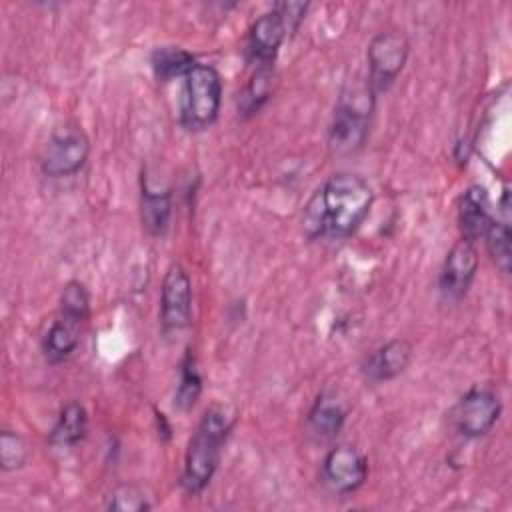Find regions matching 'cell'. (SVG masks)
I'll return each mask as SVG.
<instances>
[{"instance_id": "d6986e66", "label": "cell", "mask_w": 512, "mask_h": 512, "mask_svg": "<svg viewBox=\"0 0 512 512\" xmlns=\"http://www.w3.org/2000/svg\"><path fill=\"white\" fill-rule=\"evenodd\" d=\"M194 64H196V58L188 50L178 48V46L156 48L150 56L152 72L160 82L184 78L192 70Z\"/></svg>"}, {"instance_id": "52a82bcc", "label": "cell", "mask_w": 512, "mask_h": 512, "mask_svg": "<svg viewBox=\"0 0 512 512\" xmlns=\"http://www.w3.org/2000/svg\"><path fill=\"white\" fill-rule=\"evenodd\" d=\"M192 320V282L180 264H170L160 288V326L166 336L180 334Z\"/></svg>"}, {"instance_id": "4fadbf2b", "label": "cell", "mask_w": 512, "mask_h": 512, "mask_svg": "<svg viewBox=\"0 0 512 512\" xmlns=\"http://www.w3.org/2000/svg\"><path fill=\"white\" fill-rule=\"evenodd\" d=\"M492 220L494 216L490 212V198L486 190L480 186H470L458 202V226L462 240L474 244L478 238H484Z\"/></svg>"}, {"instance_id": "8992f818", "label": "cell", "mask_w": 512, "mask_h": 512, "mask_svg": "<svg viewBox=\"0 0 512 512\" xmlns=\"http://www.w3.org/2000/svg\"><path fill=\"white\" fill-rule=\"evenodd\" d=\"M410 42L402 32L388 30L372 38L368 46V84L374 92H386L406 66Z\"/></svg>"}, {"instance_id": "30bf717a", "label": "cell", "mask_w": 512, "mask_h": 512, "mask_svg": "<svg viewBox=\"0 0 512 512\" xmlns=\"http://www.w3.org/2000/svg\"><path fill=\"white\" fill-rule=\"evenodd\" d=\"M478 272V252L472 242L458 240L444 258L438 274V288L446 300H462Z\"/></svg>"}, {"instance_id": "5bb4252c", "label": "cell", "mask_w": 512, "mask_h": 512, "mask_svg": "<svg viewBox=\"0 0 512 512\" xmlns=\"http://www.w3.org/2000/svg\"><path fill=\"white\" fill-rule=\"evenodd\" d=\"M172 216V192L170 188H158L142 178L140 188V220L150 236H162Z\"/></svg>"}, {"instance_id": "3957f363", "label": "cell", "mask_w": 512, "mask_h": 512, "mask_svg": "<svg viewBox=\"0 0 512 512\" xmlns=\"http://www.w3.org/2000/svg\"><path fill=\"white\" fill-rule=\"evenodd\" d=\"M374 96L376 92L368 80H350L344 84L328 128V146L334 154L348 156L364 146L370 130Z\"/></svg>"}, {"instance_id": "9c48e42d", "label": "cell", "mask_w": 512, "mask_h": 512, "mask_svg": "<svg viewBox=\"0 0 512 512\" xmlns=\"http://www.w3.org/2000/svg\"><path fill=\"white\" fill-rule=\"evenodd\" d=\"M368 478V460L348 444L334 446L322 460V480L336 494L356 492Z\"/></svg>"}, {"instance_id": "5b68a950", "label": "cell", "mask_w": 512, "mask_h": 512, "mask_svg": "<svg viewBox=\"0 0 512 512\" xmlns=\"http://www.w3.org/2000/svg\"><path fill=\"white\" fill-rule=\"evenodd\" d=\"M88 154L90 142L78 126H58L44 146L40 156V170L48 178L74 176L84 168Z\"/></svg>"}, {"instance_id": "44dd1931", "label": "cell", "mask_w": 512, "mask_h": 512, "mask_svg": "<svg viewBox=\"0 0 512 512\" xmlns=\"http://www.w3.org/2000/svg\"><path fill=\"white\" fill-rule=\"evenodd\" d=\"M202 392V378L196 368V360L188 350L182 364H180V380L174 392V408L180 412H188Z\"/></svg>"}, {"instance_id": "277c9868", "label": "cell", "mask_w": 512, "mask_h": 512, "mask_svg": "<svg viewBox=\"0 0 512 512\" xmlns=\"http://www.w3.org/2000/svg\"><path fill=\"white\" fill-rule=\"evenodd\" d=\"M222 106V78L210 64L196 62L184 76L180 96V124L186 130L208 128Z\"/></svg>"}, {"instance_id": "e0dca14e", "label": "cell", "mask_w": 512, "mask_h": 512, "mask_svg": "<svg viewBox=\"0 0 512 512\" xmlns=\"http://www.w3.org/2000/svg\"><path fill=\"white\" fill-rule=\"evenodd\" d=\"M88 432V412L86 408L80 404V402H68L52 430H50V436H48V442L56 448H72L76 446L80 440H84Z\"/></svg>"}, {"instance_id": "cb8c5ba5", "label": "cell", "mask_w": 512, "mask_h": 512, "mask_svg": "<svg viewBox=\"0 0 512 512\" xmlns=\"http://www.w3.org/2000/svg\"><path fill=\"white\" fill-rule=\"evenodd\" d=\"M28 460V448L24 438L18 432L2 430L0 432V468L4 472L18 470Z\"/></svg>"}, {"instance_id": "ac0fdd59", "label": "cell", "mask_w": 512, "mask_h": 512, "mask_svg": "<svg viewBox=\"0 0 512 512\" xmlns=\"http://www.w3.org/2000/svg\"><path fill=\"white\" fill-rule=\"evenodd\" d=\"M346 416L348 408L344 406V402L338 396L324 392L314 400L308 412V424L316 434L330 438L342 430Z\"/></svg>"}, {"instance_id": "2e32d148", "label": "cell", "mask_w": 512, "mask_h": 512, "mask_svg": "<svg viewBox=\"0 0 512 512\" xmlns=\"http://www.w3.org/2000/svg\"><path fill=\"white\" fill-rule=\"evenodd\" d=\"M508 208H510V202H508V188H506L500 202L502 218L496 216L484 234L486 250L502 274H510V264H512V232H510Z\"/></svg>"}, {"instance_id": "603a6c76", "label": "cell", "mask_w": 512, "mask_h": 512, "mask_svg": "<svg viewBox=\"0 0 512 512\" xmlns=\"http://www.w3.org/2000/svg\"><path fill=\"white\" fill-rule=\"evenodd\" d=\"M104 508L114 512H146L152 508V502L140 486L120 484L108 494Z\"/></svg>"}, {"instance_id": "9a60e30c", "label": "cell", "mask_w": 512, "mask_h": 512, "mask_svg": "<svg viewBox=\"0 0 512 512\" xmlns=\"http://www.w3.org/2000/svg\"><path fill=\"white\" fill-rule=\"evenodd\" d=\"M82 322H76L68 316L56 314L52 324L42 336V354L50 364H60L68 360L80 344Z\"/></svg>"}, {"instance_id": "7c38bea8", "label": "cell", "mask_w": 512, "mask_h": 512, "mask_svg": "<svg viewBox=\"0 0 512 512\" xmlns=\"http://www.w3.org/2000/svg\"><path fill=\"white\" fill-rule=\"evenodd\" d=\"M410 360H412V344L404 338H394L378 346L366 356L362 364V374L372 384L388 382L400 376L408 368Z\"/></svg>"}, {"instance_id": "ba28073f", "label": "cell", "mask_w": 512, "mask_h": 512, "mask_svg": "<svg viewBox=\"0 0 512 512\" xmlns=\"http://www.w3.org/2000/svg\"><path fill=\"white\" fill-rule=\"evenodd\" d=\"M502 412V402L490 388L468 390L452 408L454 430L464 438H480L492 430Z\"/></svg>"}, {"instance_id": "7402d4cb", "label": "cell", "mask_w": 512, "mask_h": 512, "mask_svg": "<svg viewBox=\"0 0 512 512\" xmlns=\"http://www.w3.org/2000/svg\"><path fill=\"white\" fill-rule=\"evenodd\" d=\"M58 314L68 316L76 322H86L90 314V294L80 280H70L64 284L60 294Z\"/></svg>"}, {"instance_id": "ffe728a7", "label": "cell", "mask_w": 512, "mask_h": 512, "mask_svg": "<svg viewBox=\"0 0 512 512\" xmlns=\"http://www.w3.org/2000/svg\"><path fill=\"white\" fill-rule=\"evenodd\" d=\"M272 80H274V66H256L252 78L248 80L246 88L238 98V112H242L244 116L256 114L262 108V104L270 98Z\"/></svg>"}, {"instance_id": "6da1fadb", "label": "cell", "mask_w": 512, "mask_h": 512, "mask_svg": "<svg viewBox=\"0 0 512 512\" xmlns=\"http://www.w3.org/2000/svg\"><path fill=\"white\" fill-rule=\"evenodd\" d=\"M374 202L370 184L352 172H336L310 196L302 212V230L310 240L352 236Z\"/></svg>"}, {"instance_id": "7a4b0ae2", "label": "cell", "mask_w": 512, "mask_h": 512, "mask_svg": "<svg viewBox=\"0 0 512 512\" xmlns=\"http://www.w3.org/2000/svg\"><path fill=\"white\" fill-rule=\"evenodd\" d=\"M232 424L234 420L224 406H212L202 414L184 452L180 484L188 494H200L210 484Z\"/></svg>"}, {"instance_id": "8fae6325", "label": "cell", "mask_w": 512, "mask_h": 512, "mask_svg": "<svg viewBox=\"0 0 512 512\" xmlns=\"http://www.w3.org/2000/svg\"><path fill=\"white\" fill-rule=\"evenodd\" d=\"M288 34H290L288 24L276 6L260 14L248 30V42H246L248 58L256 66H274L276 54Z\"/></svg>"}]
</instances>
